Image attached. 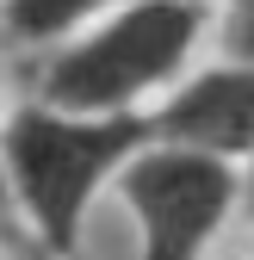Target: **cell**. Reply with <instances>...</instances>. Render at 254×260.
Here are the masks:
<instances>
[{
	"label": "cell",
	"mask_w": 254,
	"mask_h": 260,
	"mask_svg": "<svg viewBox=\"0 0 254 260\" xmlns=\"http://www.w3.org/2000/svg\"><path fill=\"white\" fill-rule=\"evenodd\" d=\"M236 205L254 217V161H248V168H242V192H236Z\"/></svg>",
	"instance_id": "obj_7"
},
{
	"label": "cell",
	"mask_w": 254,
	"mask_h": 260,
	"mask_svg": "<svg viewBox=\"0 0 254 260\" xmlns=\"http://www.w3.org/2000/svg\"><path fill=\"white\" fill-rule=\"evenodd\" d=\"M155 143H180L217 155L230 168L254 161V62H211L186 75L162 106L149 112Z\"/></svg>",
	"instance_id": "obj_4"
},
{
	"label": "cell",
	"mask_w": 254,
	"mask_h": 260,
	"mask_svg": "<svg viewBox=\"0 0 254 260\" xmlns=\"http://www.w3.org/2000/svg\"><path fill=\"white\" fill-rule=\"evenodd\" d=\"M143 143H155L143 118H69L38 100H13L0 112V180L13 217L31 230L50 260H75L93 199Z\"/></svg>",
	"instance_id": "obj_2"
},
{
	"label": "cell",
	"mask_w": 254,
	"mask_h": 260,
	"mask_svg": "<svg viewBox=\"0 0 254 260\" xmlns=\"http://www.w3.org/2000/svg\"><path fill=\"white\" fill-rule=\"evenodd\" d=\"M205 31L211 0H124L44 50L31 100L69 118H143L193 75Z\"/></svg>",
	"instance_id": "obj_1"
},
{
	"label": "cell",
	"mask_w": 254,
	"mask_h": 260,
	"mask_svg": "<svg viewBox=\"0 0 254 260\" xmlns=\"http://www.w3.org/2000/svg\"><path fill=\"white\" fill-rule=\"evenodd\" d=\"M75 260H81V254H75Z\"/></svg>",
	"instance_id": "obj_10"
},
{
	"label": "cell",
	"mask_w": 254,
	"mask_h": 260,
	"mask_svg": "<svg viewBox=\"0 0 254 260\" xmlns=\"http://www.w3.org/2000/svg\"><path fill=\"white\" fill-rule=\"evenodd\" d=\"M13 223L19 217H13V199H7V180H0V236H13Z\"/></svg>",
	"instance_id": "obj_8"
},
{
	"label": "cell",
	"mask_w": 254,
	"mask_h": 260,
	"mask_svg": "<svg viewBox=\"0 0 254 260\" xmlns=\"http://www.w3.org/2000/svg\"><path fill=\"white\" fill-rule=\"evenodd\" d=\"M217 62H254V0H224L211 13Z\"/></svg>",
	"instance_id": "obj_6"
},
{
	"label": "cell",
	"mask_w": 254,
	"mask_h": 260,
	"mask_svg": "<svg viewBox=\"0 0 254 260\" xmlns=\"http://www.w3.org/2000/svg\"><path fill=\"white\" fill-rule=\"evenodd\" d=\"M0 112H7V87H0Z\"/></svg>",
	"instance_id": "obj_9"
},
{
	"label": "cell",
	"mask_w": 254,
	"mask_h": 260,
	"mask_svg": "<svg viewBox=\"0 0 254 260\" xmlns=\"http://www.w3.org/2000/svg\"><path fill=\"white\" fill-rule=\"evenodd\" d=\"M124 0H0V44L13 50H56L93 19H106Z\"/></svg>",
	"instance_id": "obj_5"
},
{
	"label": "cell",
	"mask_w": 254,
	"mask_h": 260,
	"mask_svg": "<svg viewBox=\"0 0 254 260\" xmlns=\"http://www.w3.org/2000/svg\"><path fill=\"white\" fill-rule=\"evenodd\" d=\"M112 192L137 223V260H205L236 211L242 168L180 143H143L112 174Z\"/></svg>",
	"instance_id": "obj_3"
}]
</instances>
